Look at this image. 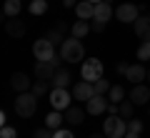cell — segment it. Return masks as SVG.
Returning <instances> with one entry per match:
<instances>
[{
	"instance_id": "6da1fadb",
	"label": "cell",
	"mask_w": 150,
	"mask_h": 138,
	"mask_svg": "<svg viewBox=\"0 0 150 138\" xmlns=\"http://www.w3.org/2000/svg\"><path fill=\"white\" fill-rule=\"evenodd\" d=\"M60 60L63 63H80V60H85V48H83V43L75 35L63 40V45H60Z\"/></svg>"
},
{
	"instance_id": "7a4b0ae2",
	"label": "cell",
	"mask_w": 150,
	"mask_h": 138,
	"mask_svg": "<svg viewBox=\"0 0 150 138\" xmlns=\"http://www.w3.org/2000/svg\"><path fill=\"white\" fill-rule=\"evenodd\" d=\"M38 111V96L33 90H25V93H18L15 98V113L20 118H33Z\"/></svg>"
},
{
	"instance_id": "3957f363",
	"label": "cell",
	"mask_w": 150,
	"mask_h": 138,
	"mask_svg": "<svg viewBox=\"0 0 150 138\" xmlns=\"http://www.w3.org/2000/svg\"><path fill=\"white\" fill-rule=\"evenodd\" d=\"M103 133H105L108 138H125V133H128V121H125L123 116H108L105 121H103Z\"/></svg>"
},
{
	"instance_id": "277c9868",
	"label": "cell",
	"mask_w": 150,
	"mask_h": 138,
	"mask_svg": "<svg viewBox=\"0 0 150 138\" xmlns=\"http://www.w3.org/2000/svg\"><path fill=\"white\" fill-rule=\"evenodd\" d=\"M48 101L53 106V111H68L75 98H73V90H68V88H53L48 93Z\"/></svg>"
},
{
	"instance_id": "5b68a950",
	"label": "cell",
	"mask_w": 150,
	"mask_h": 138,
	"mask_svg": "<svg viewBox=\"0 0 150 138\" xmlns=\"http://www.w3.org/2000/svg\"><path fill=\"white\" fill-rule=\"evenodd\" d=\"M80 75H83V80H88V83H95V80H100V78H103V60H98V58H88V60H83V65H80Z\"/></svg>"
},
{
	"instance_id": "8992f818",
	"label": "cell",
	"mask_w": 150,
	"mask_h": 138,
	"mask_svg": "<svg viewBox=\"0 0 150 138\" xmlns=\"http://www.w3.org/2000/svg\"><path fill=\"white\" fill-rule=\"evenodd\" d=\"M140 13H143V8L135 5V3H120V5L115 8V18H118L120 23H135L140 18Z\"/></svg>"
},
{
	"instance_id": "52a82bcc",
	"label": "cell",
	"mask_w": 150,
	"mask_h": 138,
	"mask_svg": "<svg viewBox=\"0 0 150 138\" xmlns=\"http://www.w3.org/2000/svg\"><path fill=\"white\" fill-rule=\"evenodd\" d=\"M33 55H35V60H53L55 58V45L48 38H40V40L33 43Z\"/></svg>"
},
{
	"instance_id": "ba28073f",
	"label": "cell",
	"mask_w": 150,
	"mask_h": 138,
	"mask_svg": "<svg viewBox=\"0 0 150 138\" xmlns=\"http://www.w3.org/2000/svg\"><path fill=\"white\" fill-rule=\"evenodd\" d=\"M58 63H60L58 58H53V60H38V63H35V78L50 80L55 75V70H58Z\"/></svg>"
},
{
	"instance_id": "9c48e42d",
	"label": "cell",
	"mask_w": 150,
	"mask_h": 138,
	"mask_svg": "<svg viewBox=\"0 0 150 138\" xmlns=\"http://www.w3.org/2000/svg\"><path fill=\"white\" fill-rule=\"evenodd\" d=\"M108 106H110V101H108L105 96H100V93H95V96L85 103V111L90 113V116H103V113H108Z\"/></svg>"
},
{
	"instance_id": "30bf717a",
	"label": "cell",
	"mask_w": 150,
	"mask_h": 138,
	"mask_svg": "<svg viewBox=\"0 0 150 138\" xmlns=\"http://www.w3.org/2000/svg\"><path fill=\"white\" fill-rule=\"evenodd\" d=\"M93 96H95V85L88 83V80H80V83H75V85H73V98H75V101L88 103Z\"/></svg>"
},
{
	"instance_id": "8fae6325",
	"label": "cell",
	"mask_w": 150,
	"mask_h": 138,
	"mask_svg": "<svg viewBox=\"0 0 150 138\" xmlns=\"http://www.w3.org/2000/svg\"><path fill=\"white\" fill-rule=\"evenodd\" d=\"M130 101H133L135 106H145V103L150 101V85L135 83L133 88H130Z\"/></svg>"
},
{
	"instance_id": "7c38bea8",
	"label": "cell",
	"mask_w": 150,
	"mask_h": 138,
	"mask_svg": "<svg viewBox=\"0 0 150 138\" xmlns=\"http://www.w3.org/2000/svg\"><path fill=\"white\" fill-rule=\"evenodd\" d=\"M25 30H28V28H25V23H23L20 18H8V20H5V33L10 38H15V40L25 35Z\"/></svg>"
},
{
	"instance_id": "4fadbf2b",
	"label": "cell",
	"mask_w": 150,
	"mask_h": 138,
	"mask_svg": "<svg viewBox=\"0 0 150 138\" xmlns=\"http://www.w3.org/2000/svg\"><path fill=\"white\" fill-rule=\"evenodd\" d=\"M10 85H13V90H18V93H25V90L33 88V80H30L28 73H13Z\"/></svg>"
},
{
	"instance_id": "5bb4252c",
	"label": "cell",
	"mask_w": 150,
	"mask_h": 138,
	"mask_svg": "<svg viewBox=\"0 0 150 138\" xmlns=\"http://www.w3.org/2000/svg\"><path fill=\"white\" fill-rule=\"evenodd\" d=\"M75 15L80 18V20H93V18H95V3L80 0V3L75 5Z\"/></svg>"
},
{
	"instance_id": "9a60e30c",
	"label": "cell",
	"mask_w": 150,
	"mask_h": 138,
	"mask_svg": "<svg viewBox=\"0 0 150 138\" xmlns=\"http://www.w3.org/2000/svg\"><path fill=\"white\" fill-rule=\"evenodd\" d=\"M65 113V123H70V126H80L83 121H85V113L88 111H83L80 106H70L68 111H63Z\"/></svg>"
},
{
	"instance_id": "2e32d148",
	"label": "cell",
	"mask_w": 150,
	"mask_h": 138,
	"mask_svg": "<svg viewBox=\"0 0 150 138\" xmlns=\"http://www.w3.org/2000/svg\"><path fill=\"white\" fill-rule=\"evenodd\" d=\"M50 83H53V88H70V83H73V75H70V70L58 68V70H55V75L50 78Z\"/></svg>"
},
{
	"instance_id": "e0dca14e",
	"label": "cell",
	"mask_w": 150,
	"mask_h": 138,
	"mask_svg": "<svg viewBox=\"0 0 150 138\" xmlns=\"http://www.w3.org/2000/svg\"><path fill=\"white\" fill-rule=\"evenodd\" d=\"M125 78H128L133 85H135V83H143V80H148V70H145V65L135 63V65H130V68H128Z\"/></svg>"
},
{
	"instance_id": "ac0fdd59",
	"label": "cell",
	"mask_w": 150,
	"mask_h": 138,
	"mask_svg": "<svg viewBox=\"0 0 150 138\" xmlns=\"http://www.w3.org/2000/svg\"><path fill=\"white\" fill-rule=\"evenodd\" d=\"M133 25H135V35L140 40H150V15H140Z\"/></svg>"
},
{
	"instance_id": "d6986e66",
	"label": "cell",
	"mask_w": 150,
	"mask_h": 138,
	"mask_svg": "<svg viewBox=\"0 0 150 138\" xmlns=\"http://www.w3.org/2000/svg\"><path fill=\"white\" fill-rule=\"evenodd\" d=\"M88 33H93L90 20H80V18H78V20H75L73 25H70V35H75L78 40H83V38H85Z\"/></svg>"
},
{
	"instance_id": "ffe728a7",
	"label": "cell",
	"mask_w": 150,
	"mask_h": 138,
	"mask_svg": "<svg viewBox=\"0 0 150 138\" xmlns=\"http://www.w3.org/2000/svg\"><path fill=\"white\" fill-rule=\"evenodd\" d=\"M63 123H65V113H63V111H50L48 116H45V126H48L50 131L63 128Z\"/></svg>"
},
{
	"instance_id": "44dd1931",
	"label": "cell",
	"mask_w": 150,
	"mask_h": 138,
	"mask_svg": "<svg viewBox=\"0 0 150 138\" xmlns=\"http://www.w3.org/2000/svg\"><path fill=\"white\" fill-rule=\"evenodd\" d=\"M110 18H112V5H110V3H105V0H103V3H98V5H95V18H93V20L108 23Z\"/></svg>"
},
{
	"instance_id": "7402d4cb",
	"label": "cell",
	"mask_w": 150,
	"mask_h": 138,
	"mask_svg": "<svg viewBox=\"0 0 150 138\" xmlns=\"http://www.w3.org/2000/svg\"><path fill=\"white\" fill-rule=\"evenodd\" d=\"M30 90L35 93L38 98H43V96H48L50 90H53V83H50V80H40V78H38V80H33V88Z\"/></svg>"
},
{
	"instance_id": "603a6c76",
	"label": "cell",
	"mask_w": 150,
	"mask_h": 138,
	"mask_svg": "<svg viewBox=\"0 0 150 138\" xmlns=\"http://www.w3.org/2000/svg\"><path fill=\"white\" fill-rule=\"evenodd\" d=\"M23 10V3L20 0H5V5H3V13H5V18H18Z\"/></svg>"
},
{
	"instance_id": "cb8c5ba5",
	"label": "cell",
	"mask_w": 150,
	"mask_h": 138,
	"mask_svg": "<svg viewBox=\"0 0 150 138\" xmlns=\"http://www.w3.org/2000/svg\"><path fill=\"white\" fill-rule=\"evenodd\" d=\"M108 101H110V103H123L125 101V88H123V85H110V90H108Z\"/></svg>"
},
{
	"instance_id": "d4e9b609",
	"label": "cell",
	"mask_w": 150,
	"mask_h": 138,
	"mask_svg": "<svg viewBox=\"0 0 150 138\" xmlns=\"http://www.w3.org/2000/svg\"><path fill=\"white\" fill-rule=\"evenodd\" d=\"M28 10H30V15H45L48 13V0H30Z\"/></svg>"
},
{
	"instance_id": "484cf974",
	"label": "cell",
	"mask_w": 150,
	"mask_h": 138,
	"mask_svg": "<svg viewBox=\"0 0 150 138\" xmlns=\"http://www.w3.org/2000/svg\"><path fill=\"white\" fill-rule=\"evenodd\" d=\"M133 106H135L133 101H123V103H118V116H123L125 121H130V118H133Z\"/></svg>"
},
{
	"instance_id": "4316f807",
	"label": "cell",
	"mask_w": 150,
	"mask_h": 138,
	"mask_svg": "<svg viewBox=\"0 0 150 138\" xmlns=\"http://www.w3.org/2000/svg\"><path fill=\"white\" fill-rule=\"evenodd\" d=\"M45 38H48V40L53 43V45H63V40H65V38H63V30H60V28H55V30H50V33H48Z\"/></svg>"
},
{
	"instance_id": "83f0119b",
	"label": "cell",
	"mask_w": 150,
	"mask_h": 138,
	"mask_svg": "<svg viewBox=\"0 0 150 138\" xmlns=\"http://www.w3.org/2000/svg\"><path fill=\"white\" fill-rule=\"evenodd\" d=\"M138 60H150V40H143L138 48Z\"/></svg>"
},
{
	"instance_id": "f1b7e54d",
	"label": "cell",
	"mask_w": 150,
	"mask_h": 138,
	"mask_svg": "<svg viewBox=\"0 0 150 138\" xmlns=\"http://www.w3.org/2000/svg\"><path fill=\"white\" fill-rule=\"evenodd\" d=\"M128 131L130 133H143L145 126H143V121H138V118H130L128 121Z\"/></svg>"
},
{
	"instance_id": "f546056e",
	"label": "cell",
	"mask_w": 150,
	"mask_h": 138,
	"mask_svg": "<svg viewBox=\"0 0 150 138\" xmlns=\"http://www.w3.org/2000/svg\"><path fill=\"white\" fill-rule=\"evenodd\" d=\"M93 85H95V93H100V96H105L108 90H110V83H108L105 78H100V80H95V83H93Z\"/></svg>"
},
{
	"instance_id": "4dcf8cb0",
	"label": "cell",
	"mask_w": 150,
	"mask_h": 138,
	"mask_svg": "<svg viewBox=\"0 0 150 138\" xmlns=\"http://www.w3.org/2000/svg\"><path fill=\"white\" fill-rule=\"evenodd\" d=\"M53 133L55 131H50L48 126H43V128H38V131L33 133V138H53Z\"/></svg>"
},
{
	"instance_id": "1f68e13d",
	"label": "cell",
	"mask_w": 150,
	"mask_h": 138,
	"mask_svg": "<svg viewBox=\"0 0 150 138\" xmlns=\"http://www.w3.org/2000/svg\"><path fill=\"white\" fill-rule=\"evenodd\" d=\"M0 138H18V131H15V128H10V126H3Z\"/></svg>"
},
{
	"instance_id": "d6a6232c",
	"label": "cell",
	"mask_w": 150,
	"mask_h": 138,
	"mask_svg": "<svg viewBox=\"0 0 150 138\" xmlns=\"http://www.w3.org/2000/svg\"><path fill=\"white\" fill-rule=\"evenodd\" d=\"M53 138H75V136H73L70 128H58V131L53 133Z\"/></svg>"
},
{
	"instance_id": "836d02e7",
	"label": "cell",
	"mask_w": 150,
	"mask_h": 138,
	"mask_svg": "<svg viewBox=\"0 0 150 138\" xmlns=\"http://www.w3.org/2000/svg\"><path fill=\"white\" fill-rule=\"evenodd\" d=\"M90 25H93V33H103V30H105V25H108V23H100V20H93Z\"/></svg>"
},
{
	"instance_id": "e575fe53",
	"label": "cell",
	"mask_w": 150,
	"mask_h": 138,
	"mask_svg": "<svg viewBox=\"0 0 150 138\" xmlns=\"http://www.w3.org/2000/svg\"><path fill=\"white\" fill-rule=\"evenodd\" d=\"M128 68H130L128 63H118V73H120V75H125V73H128Z\"/></svg>"
},
{
	"instance_id": "d590c367",
	"label": "cell",
	"mask_w": 150,
	"mask_h": 138,
	"mask_svg": "<svg viewBox=\"0 0 150 138\" xmlns=\"http://www.w3.org/2000/svg\"><path fill=\"white\" fill-rule=\"evenodd\" d=\"M108 113H110V116H118V103H110V106H108Z\"/></svg>"
},
{
	"instance_id": "8d00e7d4",
	"label": "cell",
	"mask_w": 150,
	"mask_h": 138,
	"mask_svg": "<svg viewBox=\"0 0 150 138\" xmlns=\"http://www.w3.org/2000/svg\"><path fill=\"white\" fill-rule=\"evenodd\" d=\"M78 3H80V0H63V5H65V8H75Z\"/></svg>"
},
{
	"instance_id": "74e56055",
	"label": "cell",
	"mask_w": 150,
	"mask_h": 138,
	"mask_svg": "<svg viewBox=\"0 0 150 138\" xmlns=\"http://www.w3.org/2000/svg\"><path fill=\"white\" fill-rule=\"evenodd\" d=\"M125 138H140V133H130L128 131V133H125Z\"/></svg>"
},
{
	"instance_id": "f35d334b",
	"label": "cell",
	"mask_w": 150,
	"mask_h": 138,
	"mask_svg": "<svg viewBox=\"0 0 150 138\" xmlns=\"http://www.w3.org/2000/svg\"><path fill=\"white\" fill-rule=\"evenodd\" d=\"M90 138H108V136H105V133H93Z\"/></svg>"
},
{
	"instance_id": "ab89813d",
	"label": "cell",
	"mask_w": 150,
	"mask_h": 138,
	"mask_svg": "<svg viewBox=\"0 0 150 138\" xmlns=\"http://www.w3.org/2000/svg\"><path fill=\"white\" fill-rule=\"evenodd\" d=\"M90 3H95V5H98V3H103V0H90Z\"/></svg>"
},
{
	"instance_id": "60d3db41",
	"label": "cell",
	"mask_w": 150,
	"mask_h": 138,
	"mask_svg": "<svg viewBox=\"0 0 150 138\" xmlns=\"http://www.w3.org/2000/svg\"><path fill=\"white\" fill-rule=\"evenodd\" d=\"M148 83H150V70H148Z\"/></svg>"
},
{
	"instance_id": "b9f144b4",
	"label": "cell",
	"mask_w": 150,
	"mask_h": 138,
	"mask_svg": "<svg viewBox=\"0 0 150 138\" xmlns=\"http://www.w3.org/2000/svg\"><path fill=\"white\" fill-rule=\"evenodd\" d=\"M105 3H110V5H112V0H105Z\"/></svg>"
}]
</instances>
